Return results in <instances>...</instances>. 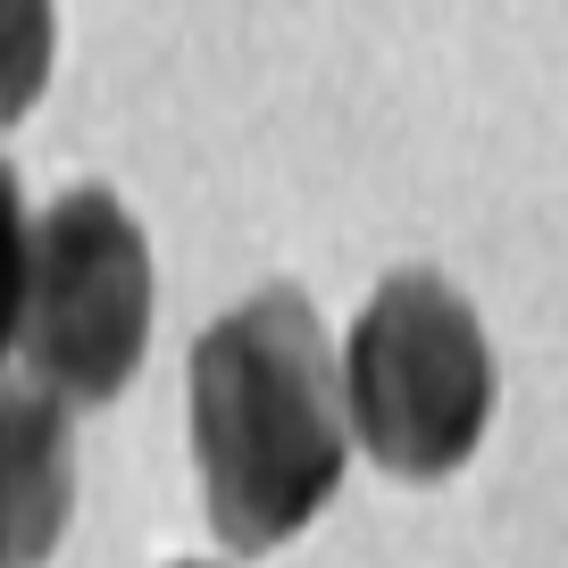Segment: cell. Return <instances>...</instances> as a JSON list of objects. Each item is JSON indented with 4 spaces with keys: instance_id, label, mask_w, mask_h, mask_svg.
I'll use <instances>...</instances> for the list:
<instances>
[{
    "instance_id": "6da1fadb",
    "label": "cell",
    "mask_w": 568,
    "mask_h": 568,
    "mask_svg": "<svg viewBox=\"0 0 568 568\" xmlns=\"http://www.w3.org/2000/svg\"><path fill=\"white\" fill-rule=\"evenodd\" d=\"M193 460L226 551H276L335 501L352 402L335 343L293 284L226 310L193 343Z\"/></svg>"
},
{
    "instance_id": "8992f818",
    "label": "cell",
    "mask_w": 568,
    "mask_h": 568,
    "mask_svg": "<svg viewBox=\"0 0 568 568\" xmlns=\"http://www.w3.org/2000/svg\"><path fill=\"white\" fill-rule=\"evenodd\" d=\"M26 284H34V226H26L18 176H9V160H0V352H18Z\"/></svg>"
},
{
    "instance_id": "3957f363",
    "label": "cell",
    "mask_w": 568,
    "mask_h": 568,
    "mask_svg": "<svg viewBox=\"0 0 568 568\" xmlns=\"http://www.w3.org/2000/svg\"><path fill=\"white\" fill-rule=\"evenodd\" d=\"M151 343V243L118 193L75 184L34 217V284H26L18 352L59 402H118Z\"/></svg>"
},
{
    "instance_id": "5b68a950",
    "label": "cell",
    "mask_w": 568,
    "mask_h": 568,
    "mask_svg": "<svg viewBox=\"0 0 568 568\" xmlns=\"http://www.w3.org/2000/svg\"><path fill=\"white\" fill-rule=\"evenodd\" d=\"M51 84V0H0V125H18Z\"/></svg>"
},
{
    "instance_id": "277c9868",
    "label": "cell",
    "mask_w": 568,
    "mask_h": 568,
    "mask_svg": "<svg viewBox=\"0 0 568 568\" xmlns=\"http://www.w3.org/2000/svg\"><path fill=\"white\" fill-rule=\"evenodd\" d=\"M75 510V435L51 385H0V568H42Z\"/></svg>"
},
{
    "instance_id": "7a4b0ae2",
    "label": "cell",
    "mask_w": 568,
    "mask_h": 568,
    "mask_svg": "<svg viewBox=\"0 0 568 568\" xmlns=\"http://www.w3.org/2000/svg\"><path fill=\"white\" fill-rule=\"evenodd\" d=\"M343 402L376 468L418 485L452 477L494 418V352L477 310L426 267L385 276L343 352Z\"/></svg>"
}]
</instances>
